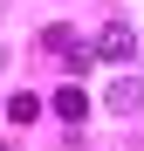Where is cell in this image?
<instances>
[{
  "label": "cell",
  "instance_id": "6da1fadb",
  "mask_svg": "<svg viewBox=\"0 0 144 151\" xmlns=\"http://www.w3.org/2000/svg\"><path fill=\"white\" fill-rule=\"evenodd\" d=\"M96 55H103V62H130V55H137V35L124 28V21H110L103 41H96Z\"/></svg>",
  "mask_w": 144,
  "mask_h": 151
},
{
  "label": "cell",
  "instance_id": "7a4b0ae2",
  "mask_svg": "<svg viewBox=\"0 0 144 151\" xmlns=\"http://www.w3.org/2000/svg\"><path fill=\"white\" fill-rule=\"evenodd\" d=\"M41 41H48V48H55V55H62L69 69H89V55H96V48H89V41H76V35H69V28H48Z\"/></svg>",
  "mask_w": 144,
  "mask_h": 151
},
{
  "label": "cell",
  "instance_id": "3957f363",
  "mask_svg": "<svg viewBox=\"0 0 144 151\" xmlns=\"http://www.w3.org/2000/svg\"><path fill=\"white\" fill-rule=\"evenodd\" d=\"M110 110H117V117H137V110H144V83H137V76H124V83L110 89Z\"/></svg>",
  "mask_w": 144,
  "mask_h": 151
},
{
  "label": "cell",
  "instance_id": "277c9868",
  "mask_svg": "<svg viewBox=\"0 0 144 151\" xmlns=\"http://www.w3.org/2000/svg\"><path fill=\"white\" fill-rule=\"evenodd\" d=\"M82 103H89V96H82L76 83H62V89H55V110H62L69 124H76V117H82Z\"/></svg>",
  "mask_w": 144,
  "mask_h": 151
},
{
  "label": "cell",
  "instance_id": "5b68a950",
  "mask_svg": "<svg viewBox=\"0 0 144 151\" xmlns=\"http://www.w3.org/2000/svg\"><path fill=\"white\" fill-rule=\"evenodd\" d=\"M34 110H41L34 96H7V117H14V124H34Z\"/></svg>",
  "mask_w": 144,
  "mask_h": 151
}]
</instances>
